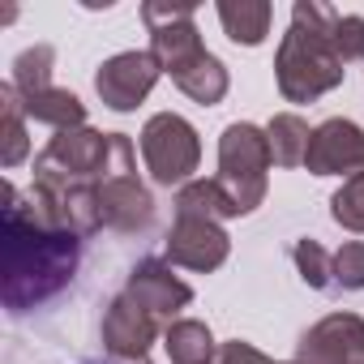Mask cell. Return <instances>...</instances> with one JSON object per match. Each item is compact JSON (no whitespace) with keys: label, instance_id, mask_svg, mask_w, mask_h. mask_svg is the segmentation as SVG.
<instances>
[{"label":"cell","instance_id":"cell-1","mask_svg":"<svg viewBox=\"0 0 364 364\" xmlns=\"http://www.w3.org/2000/svg\"><path fill=\"white\" fill-rule=\"evenodd\" d=\"M82 236L56 228L39 206H26L14 185H5V309L22 313L56 291H65L77 274Z\"/></svg>","mask_w":364,"mask_h":364},{"label":"cell","instance_id":"cell-2","mask_svg":"<svg viewBox=\"0 0 364 364\" xmlns=\"http://www.w3.org/2000/svg\"><path fill=\"white\" fill-rule=\"evenodd\" d=\"M141 22L150 31V56L193 103L215 107L228 95V69L202 48L193 5H141Z\"/></svg>","mask_w":364,"mask_h":364},{"label":"cell","instance_id":"cell-3","mask_svg":"<svg viewBox=\"0 0 364 364\" xmlns=\"http://www.w3.org/2000/svg\"><path fill=\"white\" fill-rule=\"evenodd\" d=\"M334 18L338 9L317 0H300L291 9V31L283 35L274 56V77L287 103H313L343 82V56L330 43Z\"/></svg>","mask_w":364,"mask_h":364},{"label":"cell","instance_id":"cell-4","mask_svg":"<svg viewBox=\"0 0 364 364\" xmlns=\"http://www.w3.org/2000/svg\"><path fill=\"white\" fill-rule=\"evenodd\" d=\"M270 137L257 124H228L219 137V189L228 193L236 219L253 215L266 202V171H270Z\"/></svg>","mask_w":364,"mask_h":364},{"label":"cell","instance_id":"cell-5","mask_svg":"<svg viewBox=\"0 0 364 364\" xmlns=\"http://www.w3.org/2000/svg\"><path fill=\"white\" fill-rule=\"evenodd\" d=\"M99 215H103V228H116V232H141L154 219V202L137 180L133 141L124 133H112V159H107V171L99 176Z\"/></svg>","mask_w":364,"mask_h":364},{"label":"cell","instance_id":"cell-6","mask_svg":"<svg viewBox=\"0 0 364 364\" xmlns=\"http://www.w3.org/2000/svg\"><path fill=\"white\" fill-rule=\"evenodd\" d=\"M112 159V133L95 129H60L43 154L35 159V180L39 185H99Z\"/></svg>","mask_w":364,"mask_h":364},{"label":"cell","instance_id":"cell-7","mask_svg":"<svg viewBox=\"0 0 364 364\" xmlns=\"http://www.w3.org/2000/svg\"><path fill=\"white\" fill-rule=\"evenodd\" d=\"M141 159H146V171L159 180V185H189V176L198 171L202 163V141H198V129L176 116V112H159L146 120L141 129Z\"/></svg>","mask_w":364,"mask_h":364},{"label":"cell","instance_id":"cell-8","mask_svg":"<svg viewBox=\"0 0 364 364\" xmlns=\"http://www.w3.org/2000/svg\"><path fill=\"white\" fill-rule=\"evenodd\" d=\"M304 167L313 176H364V129L355 120H326L309 137Z\"/></svg>","mask_w":364,"mask_h":364},{"label":"cell","instance_id":"cell-9","mask_svg":"<svg viewBox=\"0 0 364 364\" xmlns=\"http://www.w3.org/2000/svg\"><path fill=\"white\" fill-rule=\"evenodd\" d=\"M159 60L150 52H120L112 60H103V69L95 73V90L112 112H133L159 82Z\"/></svg>","mask_w":364,"mask_h":364},{"label":"cell","instance_id":"cell-10","mask_svg":"<svg viewBox=\"0 0 364 364\" xmlns=\"http://www.w3.org/2000/svg\"><path fill=\"white\" fill-rule=\"evenodd\" d=\"M296 364H364V321L355 313L321 317L300 338Z\"/></svg>","mask_w":364,"mask_h":364},{"label":"cell","instance_id":"cell-11","mask_svg":"<svg viewBox=\"0 0 364 364\" xmlns=\"http://www.w3.org/2000/svg\"><path fill=\"white\" fill-rule=\"evenodd\" d=\"M159 326H163V321H159L154 313H146L129 291H120V296L107 304V313H103V347H107L112 360L146 355L150 343L159 338Z\"/></svg>","mask_w":364,"mask_h":364},{"label":"cell","instance_id":"cell-12","mask_svg":"<svg viewBox=\"0 0 364 364\" xmlns=\"http://www.w3.org/2000/svg\"><path fill=\"white\" fill-rule=\"evenodd\" d=\"M228 232L210 219H176L167 236V262L185 266V270H219L228 262Z\"/></svg>","mask_w":364,"mask_h":364},{"label":"cell","instance_id":"cell-13","mask_svg":"<svg viewBox=\"0 0 364 364\" xmlns=\"http://www.w3.org/2000/svg\"><path fill=\"white\" fill-rule=\"evenodd\" d=\"M124 291H129L146 313H154V317L167 321V326H171V317H176L180 309H189V300H193V287L180 283L163 262H141V266L129 274Z\"/></svg>","mask_w":364,"mask_h":364},{"label":"cell","instance_id":"cell-14","mask_svg":"<svg viewBox=\"0 0 364 364\" xmlns=\"http://www.w3.org/2000/svg\"><path fill=\"white\" fill-rule=\"evenodd\" d=\"M270 18H274V9L266 0H223L219 5V22H223L228 39L245 43V48H257L270 35Z\"/></svg>","mask_w":364,"mask_h":364},{"label":"cell","instance_id":"cell-15","mask_svg":"<svg viewBox=\"0 0 364 364\" xmlns=\"http://www.w3.org/2000/svg\"><path fill=\"white\" fill-rule=\"evenodd\" d=\"M163 347H167L171 364H210V360H219L210 330H206L202 321H193V317L171 321V326L163 330Z\"/></svg>","mask_w":364,"mask_h":364},{"label":"cell","instance_id":"cell-16","mask_svg":"<svg viewBox=\"0 0 364 364\" xmlns=\"http://www.w3.org/2000/svg\"><path fill=\"white\" fill-rule=\"evenodd\" d=\"M176 219H236L228 193L219 189V180H189L185 189L176 193Z\"/></svg>","mask_w":364,"mask_h":364},{"label":"cell","instance_id":"cell-17","mask_svg":"<svg viewBox=\"0 0 364 364\" xmlns=\"http://www.w3.org/2000/svg\"><path fill=\"white\" fill-rule=\"evenodd\" d=\"M22 107H26L31 120H43V124H52L56 133L86 124V103H82L77 95H69V90H56V86H52V90H39V95H31V99H22Z\"/></svg>","mask_w":364,"mask_h":364},{"label":"cell","instance_id":"cell-18","mask_svg":"<svg viewBox=\"0 0 364 364\" xmlns=\"http://www.w3.org/2000/svg\"><path fill=\"white\" fill-rule=\"evenodd\" d=\"M0 133H5V146H0V163L5 167H18L31 150L26 141V107H22V95L9 86H0Z\"/></svg>","mask_w":364,"mask_h":364},{"label":"cell","instance_id":"cell-19","mask_svg":"<svg viewBox=\"0 0 364 364\" xmlns=\"http://www.w3.org/2000/svg\"><path fill=\"white\" fill-rule=\"evenodd\" d=\"M266 137H270V159H274L279 167H300L304 154H309V137H313V133H309V124H304L300 116L283 112V116L270 120Z\"/></svg>","mask_w":364,"mask_h":364},{"label":"cell","instance_id":"cell-20","mask_svg":"<svg viewBox=\"0 0 364 364\" xmlns=\"http://www.w3.org/2000/svg\"><path fill=\"white\" fill-rule=\"evenodd\" d=\"M52 65H56V52L48 43H35L26 48L18 60H14V90L22 99L39 95V90H52Z\"/></svg>","mask_w":364,"mask_h":364},{"label":"cell","instance_id":"cell-21","mask_svg":"<svg viewBox=\"0 0 364 364\" xmlns=\"http://www.w3.org/2000/svg\"><path fill=\"white\" fill-rule=\"evenodd\" d=\"M291 257H296L300 279H304L313 291H334V257H330L317 240H296Z\"/></svg>","mask_w":364,"mask_h":364},{"label":"cell","instance_id":"cell-22","mask_svg":"<svg viewBox=\"0 0 364 364\" xmlns=\"http://www.w3.org/2000/svg\"><path fill=\"white\" fill-rule=\"evenodd\" d=\"M330 215H334V223H343L347 232H364V176L343 180V189L330 198Z\"/></svg>","mask_w":364,"mask_h":364},{"label":"cell","instance_id":"cell-23","mask_svg":"<svg viewBox=\"0 0 364 364\" xmlns=\"http://www.w3.org/2000/svg\"><path fill=\"white\" fill-rule=\"evenodd\" d=\"M330 43H334V52L343 56V65L364 60V18H355V14H338L334 26H330Z\"/></svg>","mask_w":364,"mask_h":364},{"label":"cell","instance_id":"cell-24","mask_svg":"<svg viewBox=\"0 0 364 364\" xmlns=\"http://www.w3.org/2000/svg\"><path fill=\"white\" fill-rule=\"evenodd\" d=\"M334 287L364 291V240H351L334 253Z\"/></svg>","mask_w":364,"mask_h":364},{"label":"cell","instance_id":"cell-25","mask_svg":"<svg viewBox=\"0 0 364 364\" xmlns=\"http://www.w3.org/2000/svg\"><path fill=\"white\" fill-rule=\"evenodd\" d=\"M215 364H283V360H270V355H262L253 343H223L219 347V360ZM287 364H296V360H287Z\"/></svg>","mask_w":364,"mask_h":364},{"label":"cell","instance_id":"cell-26","mask_svg":"<svg viewBox=\"0 0 364 364\" xmlns=\"http://www.w3.org/2000/svg\"><path fill=\"white\" fill-rule=\"evenodd\" d=\"M112 364H150L146 355H133V360H112Z\"/></svg>","mask_w":364,"mask_h":364}]
</instances>
